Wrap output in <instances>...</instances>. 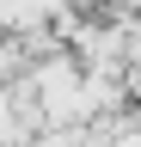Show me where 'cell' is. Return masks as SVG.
<instances>
[]
</instances>
